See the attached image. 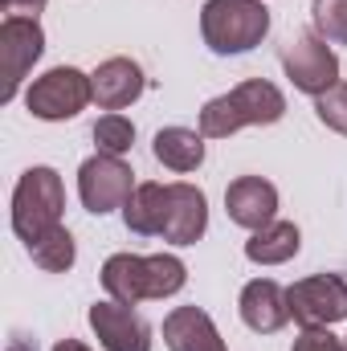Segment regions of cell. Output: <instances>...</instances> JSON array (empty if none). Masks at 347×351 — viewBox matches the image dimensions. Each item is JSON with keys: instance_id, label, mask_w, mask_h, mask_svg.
Segmentation results:
<instances>
[{"instance_id": "1", "label": "cell", "mask_w": 347, "mask_h": 351, "mask_svg": "<svg viewBox=\"0 0 347 351\" xmlns=\"http://www.w3.org/2000/svg\"><path fill=\"white\" fill-rule=\"evenodd\" d=\"M184 282H188V265L176 254H152V258L110 254L102 265V290L123 306H135L143 298H172L184 290Z\"/></svg>"}, {"instance_id": "2", "label": "cell", "mask_w": 347, "mask_h": 351, "mask_svg": "<svg viewBox=\"0 0 347 351\" xmlns=\"http://www.w3.org/2000/svg\"><path fill=\"white\" fill-rule=\"evenodd\" d=\"M286 114V98L274 82L250 78L241 86H233L221 98H208L200 110V135L204 139H229L241 127H270Z\"/></svg>"}, {"instance_id": "3", "label": "cell", "mask_w": 347, "mask_h": 351, "mask_svg": "<svg viewBox=\"0 0 347 351\" xmlns=\"http://www.w3.org/2000/svg\"><path fill=\"white\" fill-rule=\"evenodd\" d=\"M270 33V8L261 0H204L200 37L213 53H250Z\"/></svg>"}, {"instance_id": "4", "label": "cell", "mask_w": 347, "mask_h": 351, "mask_svg": "<svg viewBox=\"0 0 347 351\" xmlns=\"http://www.w3.org/2000/svg\"><path fill=\"white\" fill-rule=\"evenodd\" d=\"M62 208H66L62 176L53 168H29L12 188V233L25 245H33L62 225Z\"/></svg>"}, {"instance_id": "5", "label": "cell", "mask_w": 347, "mask_h": 351, "mask_svg": "<svg viewBox=\"0 0 347 351\" xmlns=\"http://www.w3.org/2000/svg\"><path fill=\"white\" fill-rule=\"evenodd\" d=\"M90 98H94V82H90V74L74 70V66H53L49 74L33 78V86L25 90L29 114L45 119V123H66V119L82 114Z\"/></svg>"}, {"instance_id": "6", "label": "cell", "mask_w": 347, "mask_h": 351, "mask_svg": "<svg viewBox=\"0 0 347 351\" xmlns=\"http://www.w3.org/2000/svg\"><path fill=\"white\" fill-rule=\"evenodd\" d=\"M282 70L294 82V90L311 98L339 86V58L331 53V41H323L319 33H294L290 45L282 49Z\"/></svg>"}, {"instance_id": "7", "label": "cell", "mask_w": 347, "mask_h": 351, "mask_svg": "<svg viewBox=\"0 0 347 351\" xmlns=\"http://www.w3.org/2000/svg\"><path fill=\"white\" fill-rule=\"evenodd\" d=\"M290 302V319L307 331V327H331L347 319V282L339 274H315L302 278L286 290Z\"/></svg>"}, {"instance_id": "8", "label": "cell", "mask_w": 347, "mask_h": 351, "mask_svg": "<svg viewBox=\"0 0 347 351\" xmlns=\"http://www.w3.org/2000/svg\"><path fill=\"white\" fill-rule=\"evenodd\" d=\"M131 176L135 172L123 164V156H106V152L90 156L86 164L78 168V196H82L86 213L106 217V213L123 208L131 200V192H135V180Z\"/></svg>"}, {"instance_id": "9", "label": "cell", "mask_w": 347, "mask_h": 351, "mask_svg": "<svg viewBox=\"0 0 347 351\" xmlns=\"http://www.w3.org/2000/svg\"><path fill=\"white\" fill-rule=\"evenodd\" d=\"M0 53H4V102H12L21 82H25V74L33 70V62L45 53L41 25L29 21V16H4V25H0Z\"/></svg>"}, {"instance_id": "10", "label": "cell", "mask_w": 347, "mask_h": 351, "mask_svg": "<svg viewBox=\"0 0 347 351\" xmlns=\"http://www.w3.org/2000/svg\"><path fill=\"white\" fill-rule=\"evenodd\" d=\"M90 327L106 351H152V327L123 302H94Z\"/></svg>"}, {"instance_id": "11", "label": "cell", "mask_w": 347, "mask_h": 351, "mask_svg": "<svg viewBox=\"0 0 347 351\" xmlns=\"http://www.w3.org/2000/svg\"><path fill=\"white\" fill-rule=\"evenodd\" d=\"M225 213L233 225L258 233L265 225H274V217H278V188L261 176H237L225 188Z\"/></svg>"}, {"instance_id": "12", "label": "cell", "mask_w": 347, "mask_h": 351, "mask_svg": "<svg viewBox=\"0 0 347 351\" xmlns=\"http://www.w3.org/2000/svg\"><path fill=\"white\" fill-rule=\"evenodd\" d=\"M237 311H241V323L258 335H274L290 323V302H286V290L274 282V278H254L246 282L241 298H237Z\"/></svg>"}, {"instance_id": "13", "label": "cell", "mask_w": 347, "mask_h": 351, "mask_svg": "<svg viewBox=\"0 0 347 351\" xmlns=\"http://www.w3.org/2000/svg\"><path fill=\"white\" fill-rule=\"evenodd\" d=\"M172 200H168V221H164V241L172 245H196L208 229V200L196 184H168Z\"/></svg>"}, {"instance_id": "14", "label": "cell", "mask_w": 347, "mask_h": 351, "mask_svg": "<svg viewBox=\"0 0 347 351\" xmlns=\"http://www.w3.org/2000/svg\"><path fill=\"white\" fill-rule=\"evenodd\" d=\"M90 82H94V102H98L102 110H123V106H131V102L143 94V86H147L139 62H131V58H106V62L90 74Z\"/></svg>"}, {"instance_id": "15", "label": "cell", "mask_w": 347, "mask_h": 351, "mask_svg": "<svg viewBox=\"0 0 347 351\" xmlns=\"http://www.w3.org/2000/svg\"><path fill=\"white\" fill-rule=\"evenodd\" d=\"M164 343L168 351H225L217 323L200 306H176L164 319Z\"/></svg>"}, {"instance_id": "16", "label": "cell", "mask_w": 347, "mask_h": 351, "mask_svg": "<svg viewBox=\"0 0 347 351\" xmlns=\"http://www.w3.org/2000/svg\"><path fill=\"white\" fill-rule=\"evenodd\" d=\"M168 200H172V188L168 184H135L131 200L123 204V221L131 233L139 237H160L164 233V221H168Z\"/></svg>"}, {"instance_id": "17", "label": "cell", "mask_w": 347, "mask_h": 351, "mask_svg": "<svg viewBox=\"0 0 347 351\" xmlns=\"http://www.w3.org/2000/svg\"><path fill=\"white\" fill-rule=\"evenodd\" d=\"M298 250H302V233L290 221H274V225H265L258 233H250V241H246V258L254 265H282L290 262Z\"/></svg>"}, {"instance_id": "18", "label": "cell", "mask_w": 347, "mask_h": 351, "mask_svg": "<svg viewBox=\"0 0 347 351\" xmlns=\"http://www.w3.org/2000/svg\"><path fill=\"white\" fill-rule=\"evenodd\" d=\"M152 152L172 172H196L204 164V135L188 131V127H164V131H156Z\"/></svg>"}, {"instance_id": "19", "label": "cell", "mask_w": 347, "mask_h": 351, "mask_svg": "<svg viewBox=\"0 0 347 351\" xmlns=\"http://www.w3.org/2000/svg\"><path fill=\"white\" fill-rule=\"evenodd\" d=\"M29 258L41 265L45 274H66V269H74V262H78V250H74L70 229H66V225L49 229L41 241H33V245H29Z\"/></svg>"}, {"instance_id": "20", "label": "cell", "mask_w": 347, "mask_h": 351, "mask_svg": "<svg viewBox=\"0 0 347 351\" xmlns=\"http://www.w3.org/2000/svg\"><path fill=\"white\" fill-rule=\"evenodd\" d=\"M94 143H98V152H106V156H123V152H131V143H135V123H131L127 114L110 110V114H102V119L94 123Z\"/></svg>"}, {"instance_id": "21", "label": "cell", "mask_w": 347, "mask_h": 351, "mask_svg": "<svg viewBox=\"0 0 347 351\" xmlns=\"http://www.w3.org/2000/svg\"><path fill=\"white\" fill-rule=\"evenodd\" d=\"M315 33L331 45H347V0H311Z\"/></svg>"}, {"instance_id": "22", "label": "cell", "mask_w": 347, "mask_h": 351, "mask_svg": "<svg viewBox=\"0 0 347 351\" xmlns=\"http://www.w3.org/2000/svg\"><path fill=\"white\" fill-rule=\"evenodd\" d=\"M315 114L323 127H331L335 135H347V82L331 86L327 94L315 98Z\"/></svg>"}, {"instance_id": "23", "label": "cell", "mask_w": 347, "mask_h": 351, "mask_svg": "<svg viewBox=\"0 0 347 351\" xmlns=\"http://www.w3.org/2000/svg\"><path fill=\"white\" fill-rule=\"evenodd\" d=\"M290 351H347V343L339 335H331V327H307Z\"/></svg>"}, {"instance_id": "24", "label": "cell", "mask_w": 347, "mask_h": 351, "mask_svg": "<svg viewBox=\"0 0 347 351\" xmlns=\"http://www.w3.org/2000/svg\"><path fill=\"white\" fill-rule=\"evenodd\" d=\"M41 8H45V0H4V12H8V16H29V21H37Z\"/></svg>"}, {"instance_id": "25", "label": "cell", "mask_w": 347, "mask_h": 351, "mask_svg": "<svg viewBox=\"0 0 347 351\" xmlns=\"http://www.w3.org/2000/svg\"><path fill=\"white\" fill-rule=\"evenodd\" d=\"M53 351H90L82 339H62V343H53Z\"/></svg>"}, {"instance_id": "26", "label": "cell", "mask_w": 347, "mask_h": 351, "mask_svg": "<svg viewBox=\"0 0 347 351\" xmlns=\"http://www.w3.org/2000/svg\"><path fill=\"white\" fill-rule=\"evenodd\" d=\"M12 351H21V348H12Z\"/></svg>"}, {"instance_id": "27", "label": "cell", "mask_w": 347, "mask_h": 351, "mask_svg": "<svg viewBox=\"0 0 347 351\" xmlns=\"http://www.w3.org/2000/svg\"><path fill=\"white\" fill-rule=\"evenodd\" d=\"M344 343H347V335H344Z\"/></svg>"}]
</instances>
